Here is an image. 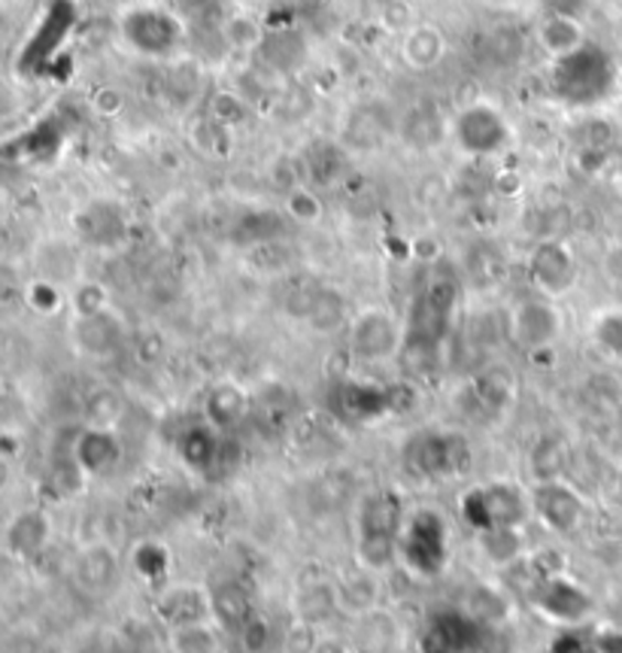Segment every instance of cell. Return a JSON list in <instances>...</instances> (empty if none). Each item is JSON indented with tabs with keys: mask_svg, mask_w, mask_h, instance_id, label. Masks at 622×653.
Segmentation results:
<instances>
[{
	"mask_svg": "<svg viewBox=\"0 0 622 653\" xmlns=\"http://www.w3.org/2000/svg\"><path fill=\"white\" fill-rule=\"evenodd\" d=\"M122 38L147 58H171L183 46L185 28L164 7H135L122 15Z\"/></svg>",
	"mask_w": 622,
	"mask_h": 653,
	"instance_id": "cell-6",
	"label": "cell"
},
{
	"mask_svg": "<svg viewBox=\"0 0 622 653\" xmlns=\"http://www.w3.org/2000/svg\"><path fill=\"white\" fill-rule=\"evenodd\" d=\"M450 532L438 511H416L401 532V563L419 578H435L447 566Z\"/></svg>",
	"mask_w": 622,
	"mask_h": 653,
	"instance_id": "cell-5",
	"label": "cell"
},
{
	"mask_svg": "<svg viewBox=\"0 0 622 653\" xmlns=\"http://www.w3.org/2000/svg\"><path fill=\"white\" fill-rule=\"evenodd\" d=\"M161 623L168 629L185 627V623H197V620H213L210 617V592L192 584H176L161 592L156 602Z\"/></svg>",
	"mask_w": 622,
	"mask_h": 653,
	"instance_id": "cell-16",
	"label": "cell"
},
{
	"mask_svg": "<svg viewBox=\"0 0 622 653\" xmlns=\"http://www.w3.org/2000/svg\"><path fill=\"white\" fill-rule=\"evenodd\" d=\"M180 459L185 465L197 474H210V471L219 465L222 459V441L219 431L213 429L210 422H197V426H189V429L180 435Z\"/></svg>",
	"mask_w": 622,
	"mask_h": 653,
	"instance_id": "cell-21",
	"label": "cell"
},
{
	"mask_svg": "<svg viewBox=\"0 0 622 653\" xmlns=\"http://www.w3.org/2000/svg\"><path fill=\"white\" fill-rule=\"evenodd\" d=\"M537 43L540 50L547 52L549 58H565L571 52L583 50L586 43V28L580 15H565V13H544V19L537 22Z\"/></svg>",
	"mask_w": 622,
	"mask_h": 653,
	"instance_id": "cell-18",
	"label": "cell"
},
{
	"mask_svg": "<svg viewBox=\"0 0 622 653\" xmlns=\"http://www.w3.org/2000/svg\"><path fill=\"white\" fill-rule=\"evenodd\" d=\"M613 62L592 43L553 62V92L571 107H592L608 98L613 88Z\"/></svg>",
	"mask_w": 622,
	"mask_h": 653,
	"instance_id": "cell-1",
	"label": "cell"
},
{
	"mask_svg": "<svg viewBox=\"0 0 622 653\" xmlns=\"http://www.w3.org/2000/svg\"><path fill=\"white\" fill-rule=\"evenodd\" d=\"M553 653H596V644H592V641H583L580 635H561V639L553 644Z\"/></svg>",
	"mask_w": 622,
	"mask_h": 653,
	"instance_id": "cell-38",
	"label": "cell"
},
{
	"mask_svg": "<svg viewBox=\"0 0 622 653\" xmlns=\"http://www.w3.org/2000/svg\"><path fill=\"white\" fill-rule=\"evenodd\" d=\"M528 499H532V517L556 535H571L586 514L583 495L577 493L565 478L535 483Z\"/></svg>",
	"mask_w": 622,
	"mask_h": 653,
	"instance_id": "cell-9",
	"label": "cell"
},
{
	"mask_svg": "<svg viewBox=\"0 0 622 653\" xmlns=\"http://www.w3.org/2000/svg\"><path fill=\"white\" fill-rule=\"evenodd\" d=\"M404 459L422 481H447L471 469V445L459 431L426 429L407 441Z\"/></svg>",
	"mask_w": 622,
	"mask_h": 653,
	"instance_id": "cell-2",
	"label": "cell"
},
{
	"mask_svg": "<svg viewBox=\"0 0 622 653\" xmlns=\"http://www.w3.org/2000/svg\"><path fill=\"white\" fill-rule=\"evenodd\" d=\"M480 556L492 566H513L525 554L523 526H495V529L476 532Z\"/></svg>",
	"mask_w": 622,
	"mask_h": 653,
	"instance_id": "cell-27",
	"label": "cell"
},
{
	"mask_svg": "<svg viewBox=\"0 0 622 653\" xmlns=\"http://www.w3.org/2000/svg\"><path fill=\"white\" fill-rule=\"evenodd\" d=\"M407 507L395 490H374L358 502L355 526L358 538H398L401 542L404 523H407Z\"/></svg>",
	"mask_w": 622,
	"mask_h": 653,
	"instance_id": "cell-12",
	"label": "cell"
},
{
	"mask_svg": "<svg viewBox=\"0 0 622 653\" xmlns=\"http://www.w3.org/2000/svg\"><path fill=\"white\" fill-rule=\"evenodd\" d=\"M74 304H76V313H79V317H92V313L107 310V296H104V289H100V286L86 283L74 296Z\"/></svg>",
	"mask_w": 622,
	"mask_h": 653,
	"instance_id": "cell-36",
	"label": "cell"
},
{
	"mask_svg": "<svg viewBox=\"0 0 622 653\" xmlns=\"http://www.w3.org/2000/svg\"><path fill=\"white\" fill-rule=\"evenodd\" d=\"M334 407L353 422H367V419H377L379 414L389 410V393L374 389V386L343 383L341 389L334 393Z\"/></svg>",
	"mask_w": 622,
	"mask_h": 653,
	"instance_id": "cell-24",
	"label": "cell"
},
{
	"mask_svg": "<svg viewBox=\"0 0 622 653\" xmlns=\"http://www.w3.org/2000/svg\"><path fill=\"white\" fill-rule=\"evenodd\" d=\"M589 334H592V344L598 346V353H604L608 358H622V308L613 304V308H601L592 317V325H589Z\"/></svg>",
	"mask_w": 622,
	"mask_h": 653,
	"instance_id": "cell-30",
	"label": "cell"
},
{
	"mask_svg": "<svg viewBox=\"0 0 622 653\" xmlns=\"http://www.w3.org/2000/svg\"><path fill=\"white\" fill-rule=\"evenodd\" d=\"M286 207H289V216L298 220V223H317L319 216H322V204H319V197L313 192H307V189H294L289 201H286Z\"/></svg>",
	"mask_w": 622,
	"mask_h": 653,
	"instance_id": "cell-35",
	"label": "cell"
},
{
	"mask_svg": "<svg viewBox=\"0 0 622 653\" xmlns=\"http://www.w3.org/2000/svg\"><path fill=\"white\" fill-rule=\"evenodd\" d=\"M210 617L225 632H240L256 617L253 592L240 580H222L210 590Z\"/></svg>",
	"mask_w": 622,
	"mask_h": 653,
	"instance_id": "cell-15",
	"label": "cell"
},
{
	"mask_svg": "<svg viewBox=\"0 0 622 653\" xmlns=\"http://www.w3.org/2000/svg\"><path fill=\"white\" fill-rule=\"evenodd\" d=\"M407 332L398 317L386 308H365L350 325V346L353 356L362 362H386V358L401 356Z\"/></svg>",
	"mask_w": 622,
	"mask_h": 653,
	"instance_id": "cell-7",
	"label": "cell"
},
{
	"mask_svg": "<svg viewBox=\"0 0 622 653\" xmlns=\"http://www.w3.org/2000/svg\"><path fill=\"white\" fill-rule=\"evenodd\" d=\"M50 517L43 511H22L7 526V550L15 559H34L50 544Z\"/></svg>",
	"mask_w": 622,
	"mask_h": 653,
	"instance_id": "cell-20",
	"label": "cell"
},
{
	"mask_svg": "<svg viewBox=\"0 0 622 653\" xmlns=\"http://www.w3.org/2000/svg\"><path fill=\"white\" fill-rule=\"evenodd\" d=\"M171 653H222V629L213 620H197L168 629Z\"/></svg>",
	"mask_w": 622,
	"mask_h": 653,
	"instance_id": "cell-28",
	"label": "cell"
},
{
	"mask_svg": "<svg viewBox=\"0 0 622 653\" xmlns=\"http://www.w3.org/2000/svg\"><path fill=\"white\" fill-rule=\"evenodd\" d=\"M135 566L137 571H140V578L159 580L161 575L168 571V566H171V554H168L161 544L147 542L135 550Z\"/></svg>",
	"mask_w": 622,
	"mask_h": 653,
	"instance_id": "cell-33",
	"label": "cell"
},
{
	"mask_svg": "<svg viewBox=\"0 0 622 653\" xmlns=\"http://www.w3.org/2000/svg\"><path fill=\"white\" fill-rule=\"evenodd\" d=\"M537 611L549 620H556L561 627H573L589 617L592 611V599L583 587H577L573 580L565 575H549V578L537 580L535 590Z\"/></svg>",
	"mask_w": 622,
	"mask_h": 653,
	"instance_id": "cell-11",
	"label": "cell"
},
{
	"mask_svg": "<svg viewBox=\"0 0 622 653\" xmlns=\"http://www.w3.org/2000/svg\"><path fill=\"white\" fill-rule=\"evenodd\" d=\"M313 653H346V651H343V644H341V641H334V639H319V641H317V647H313Z\"/></svg>",
	"mask_w": 622,
	"mask_h": 653,
	"instance_id": "cell-40",
	"label": "cell"
},
{
	"mask_svg": "<svg viewBox=\"0 0 622 653\" xmlns=\"http://www.w3.org/2000/svg\"><path fill=\"white\" fill-rule=\"evenodd\" d=\"M122 457L119 435L107 426H92L79 431L74 441V462L83 469V474H107L116 469V462Z\"/></svg>",
	"mask_w": 622,
	"mask_h": 653,
	"instance_id": "cell-14",
	"label": "cell"
},
{
	"mask_svg": "<svg viewBox=\"0 0 622 653\" xmlns=\"http://www.w3.org/2000/svg\"><path fill=\"white\" fill-rule=\"evenodd\" d=\"M10 478H13V469H10V459L0 457V493L10 486Z\"/></svg>",
	"mask_w": 622,
	"mask_h": 653,
	"instance_id": "cell-41",
	"label": "cell"
},
{
	"mask_svg": "<svg viewBox=\"0 0 622 653\" xmlns=\"http://www.w3.org/2000/svg\"><path fill=\"white\" fill-rule=\"evenodd\" d=\"M443 55H447V38L440 34L438 25L422 22V25L407 28V34L401 40V58L407 67L431 71L443 62Z\"/></svg>",
	"mask_w": 622,
	"mask_h": 653,
	"instance_id": "cell-22",
	"label": "cell"
},
{
	"mask_svg": "<svg viewBox=\"0 0 622 653\" xmlns=\"http://www.w3.org/2000/svg\"><path fill=\"white\" fill-rule=\"evenodd\" d=\"M246 393L234 383H219L216 389H210L207 402H204V414L207 422L216 431H232L240 426V419L246 417Z\"/></svg>",
	"mask_w": 622,
	"mask_h": 653,
	"instance_id": "cell-26",
	"label": "cell"
},
{
	"mask_svg": "<svg viewBox=\"0 0 622 653\" xmlns=\"http://www.w3.org/2000/svg\"><path fill=\"white\" fill-rule=\"evenodd\" d=\"M450 137L455 147L471 159H492L511 147V122L507 116L489 104V100H471L450 119Z\"/></svg>",
	"mask_w": 622,
	"mask_h": 653,
	"instance_id": "cell-3",
	"label": "cell"
},
{
	"mask_svg": "<svg viewBox=\"0 0 622 653\" xmlns=\"http://www.w3.org/2000/svg\"><path fill=\"white\" fill-rule=\"evenodd\" d=\"M544 13H565V15H580L589 7V0H540Z\"/></svg>",
	"mask_w": 622,
	"mask_h": 653,
	"instance_id": "cell-37",
	"label": "cell"
},
{
	"mask_svg": "<svg viewBox=\"0 0 622 653\" xmlns=\"http://www.w3.org/2000/svg\"><path fill=\"white\" fill-rule=\"evenodd\" d=\"M565 320L561 310L556 308V298L532 296L523 298L516 308L511 310L507 320V332H511L513 344L523 346L525 353H540V350H553L559 341Z\"/></svg>",
	"mask_w": 622,
	"mask_h": 653,
	"instance_id": "cell-8",
	"label": "cell"
},
{
	"mask_svg": "<svg viewBox=\"0 0 622 653\" xmlns=\"http://www.w3.org/2000/svg\"><path fill=\"white\" fill-rule=\"evenodd\" d=\"M337 590V608L341 614H350L355 620L374 614L383 599V575L367 571V568H355L350 578H343L334 584Z\"/></svg>",
	"mask_w": 622,
	"mask_h": 653,
	"instance_id": "cell-17",
	"label": "cell"
},
{
	"mask_svg": "<svg viewBox=\"0 0 622 653\" xmlns=\"http://www.w3.org/2000/svg\"><path fill=\"white\" fill-rule=\"evenodd\" d=\"M516 374L507 365H486L483 371H476L474 377V395L476 402L489 410H507L516 402Z\"/></svg>",
	"mask_w": 622,
	"mask_h": 653,
	"instance_id": "cell-25",
	"label": "cell"
},
{
	"mask_svg": "<svg viewBox=\"0 0 622 653\" xmlns=\"http://www.w3.org/2000/svg\"><path fill=\"white\" fill-rule=\"evenodd\" d=\"M74 580L88 596H107L119 580V556L110 544H88L86 550L76 556Z\"/></svg>",
	"mask_w": 622,
	"mask_h": 653,
	"instance_id": "cell-13",
	"label": "cell"
},
{
	"mask_svg": "<svg viewBox=\"0 0 622 653\" xmlns=\"http://www.w3.org/2000/svg\"><path fill=\"white\" fill-rule=\"evenodd\" d=\"M592 644H596V653H622V632L604 629L592 639Z\"/></svg>",
	"mask_w": 622,
	"mask_h": 653,
	"instance_id": "cell-39",
	"label": "cell"
},
{
	"mask_svg": "<svg viewBox=\"0 0 622 653\" xmlns=\"http://www.w3.org/2000/svg\"><path fill=\"white\" fill-rule=\"evenodd\" d=\"M528 471L535 483L540 481H559L565 471V445L559 438H540L535 450L528 453Z\"/></svg>",
	"mask_w": 622,
	"mask_h": 653,
	"instance_id": "cell-31",
	"label": "cell"
},
{
	"mask_svg": "<svg viewBox=\"0 0 622 653\" xmlns=\"http://www.w3.org/2000/svg\"><path fill=\"white\" fill-rule=\"evenodd\" d=\"M343 317V301L334 292H322V296L313 301V310H310V322L322 329V332H329L334 329Z\"/></svg>",
	"mask_w": 622,
	"mask_h": 653,
	"instance_id": "cell-34",
	"label": "cell"
},
{
	"mask_svg": "<svg viewBox=\"0 0 622 653\" xmlns=\"http://www.w3.org/2000/svg\"><path fill=\"white\" fill-rule=\"evenodd\" d=\"M76 344L88 356H110L122 341V329L112 320L110 310H100L92 317H76Z\"/></svg>",
	"mask_w": 622,
	"mask_h": 653,
	"instance_id": "cell-23",
	"label": "cell"
},
{
	"mask_svg": "<svg viewBox=\"0 0 622 653\" xmlns=\"http://www.w3.org/2000/svg\"><path fill=\"white\" fill-rule=\"evenodd\" d=\"M511 611V604L507 599L501 596L498 590H492V587H476L468 596V608H464V614L474 620L476 627H483V623H501L504 617Z\"/></svg>",
	"mask_w": 622,
	"mask_h": 653,
	"instance_id": "cell-32",
	"label": "cell"
},
{
	"mask_svg": "<svg viewBox=\"0 0 622 653\" xmlns=\"http://www.w3.org/2000/svg\"><path fill=\"white\" fill-rule=\"evenodd\" d=\"M474 627L476 623L464 611H447V614L431 617L422 639H419V647L422 653H464Z\"/></svg>",
	"mask_w": 622,
	"mask_h": 653,
	"instance_id": "cell-19",
	"label": "cell"
},
{
	"mask_svg": "<svg viewBox=\"0 0 622 653\" xmlns=\"http://www.w3.org/2000/svg\"><path fill=\"white\" fill-rule=\"evenodd\" d=\"M294 611H298V620H301V623H307V627H317V623H322V620L341 614L334 584L319 580V584H310V587H304V590L298 592V599H294Z\"/></svg>",
	"mask_w": 622,
	"mask_h": 653,
	"instance_id": "cell-29",
	"label": "cell"
},
{
	"mask_svg": "<svg viewBox=\"0 0 622 653\" xmlns=\"http://www.w3.org/2000/svg\"><path fill=\"white\" fill-rule=\"evenodd\" d=\"M528 277L540 296L561 298L565 292H571L577 277H580V265L577 256L571 253L568 244H561L556 237L540 240L532 256H528Z\"/></svg>",
	"mask_w": 622,
	"mask_h": 653,
	"instance_id": "cell-10",
	"label": "cell"
},
{
	"mask_svg": "<svg viewBox=\"0 0 622 653\" xmlns=\"http://www.w3.org/2000/svg\"><path fill=\"white\" fill-rule=\"evenodd\" d=\"M464 520L476 532L495 526H523L532 520V499L516 483H483L462 499Z\"/></svg>",
	"mask_w": 622,
	"mask_h": 653,
	"instance_id": "cell-4",
	"label": "cell"
}]
</instances>
